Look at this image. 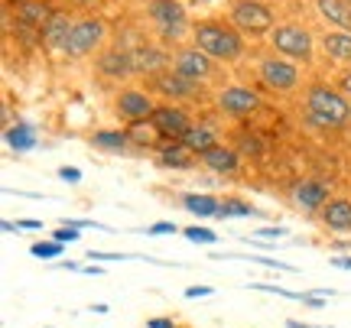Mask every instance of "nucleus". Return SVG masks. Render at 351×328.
Returning a JSON list of instances; mask_svg holds the SVG:
<instances>
[{"label": "nucleus", "instance_id": "20e7f679", "mask_svg": "<svg viewBox=\"0 0 351 328\" xmlns=\"http://www.w3.org/2000/svg\"><path fill=\"white\" fill-rule=\"evenodd\" d=\"M270 46L274 52H280V59H289V62L309 65L315 55L313 33L300 23H276V29L270 33Z\"/></svg>", "mask_w": 351, "mask_h": 328}, {"label": "nucleus", "instance_id": "a19ab883", "mask_svg": "<svg viewBox=\"0 0 351 328\" xmlns=\"http://www.w3.org/2000/svg\"><path fill=\"white\" fill-rule=\"evenodd\" d=\"M16 225H20V227H29V231H36V227H43L39 221H16Z\"/></svg>", "mask_w": 351, "mask_h": 328}, {"label": "nucleus", "instance_id": "bb28decb", "mask_svg": "<svg viewBox=\"0 0 351 328\" xmlns=\"http://www.w3.org/2000/svg\"><path fill=\"white\" fill-rule=\"evenodd\" d=\"M127 137H130V143H137V147H153L160 134H156V127L150 121H137V124L127 127Z\"/></svg>", "mask_w": 351, "mask_h": 328}, {"label": "nucleus", "instance_id": "f257e3e1", "mask_svg": "<svg viewBox=\"0 0 351 328\" xmlns=\"http://www.w3.org/2000/svg\"><path fill=\"white\" fill-rule=\"evenodd\" d=\"M192 42L215 62H238L244 55V36L225 20H202L192 26Z\"/></svg>", "mask_w": 351, "mask_h": 328}, {"label": "nucleus", "instance_id": "2eb2a0df", "mask_svg": "<svg viewBox=\"0 0 351 328\" xmlns=\"http://www.w3.org/2000/svg\"><path fill=\"white\" fill-rule=\"evenodd\" d=\"M72 29H75V23H72V16L62 10L52 13V20L46 23V29H43V46L52 52H65V46H69V36H72Z\"/></svg>", "mask_w": 351, "mask_h": 328}, {"label": "nucleus", "instance_id": "f3484780", "mask_svg": "<svg viewBox=\"0 0 351 328\" xmlns=\"http://www.w3.org/2000/svg\"><path fill=\"white\" fill-rule=\"evenodd\" d=\"M98 68H101V75H104V78L134 75V65H130V52H124V49H108V52H101Z\"/></svg>", "mask_w": 351, "mask_h": 328}, {"label": "nucleus", "instance_id": "39448f33", "mask_svg": "<svg viewBox=\"0 0 351 328\" xmlns=\"http://www.w3.org/2000/svg\"><path fill=\"white\" fill-rule=\"evenodd\" d=\"M104 39H108V23H104L101 16H85V20H78L75 29H72L69 46H65V55L85 59V55H91V52H98L101 46H104Z\"/></svg>", "mask_w": 351, "mask_h": 328}, {"label": "nucleus", "instance_id": "c756f323", "mask_svg": "<svg viewBox=\"0 0 351 328\" xmlns=\"http://www.w3.org/2000/svg\"><path fill=\"white\" fill-rule=\"evenodd\" d=\"M182 234H186L192 244H215V240H218V234H215V231H208V227H199V225L186 227Z\"/></svg>", "mask_w": 351, "mask_h": 328}, {"label": "nucleus", "instance_id": "393cba45", "mask_svg": "<svg viewBox=\"0 0 351 328\" xmlns=\"http://www.w3.org/2000/svg\"><path fill=\"white\" fill-rule=\"evenodd\" d=\"M91 143L98 147V150H111V153H121L130 143V137H127V130H98L95 137H91Z\"/></svg>", "mask_w": 351, "mask_h": 328}, {"label": "nucleus", "instance_id": "2f4dec72", "mask_svg": "<svg viewBox=\"0 0 351 328\" xmlns=\"http://www.w3.org/2000/svg\"><path fill=\"white\" fill-rule=\"evenodd\" d=\"M147 234H153V238H160V234H176V225L173 221H156V225L147 227Z\"/></svg>", "mask_w": 351, "mask_h": 328}, {"label": "nucleus", "instance_id": "5701e85b", "mask_svg": "<svg viewBox=\"0 0 351 328\" xmlns=\"http://www.w3.org/2000/svg\"><path fill=\"white\" fill-rule=\"evenodd\" d=\"M182 208L192 212V215H199V218H212L221 212V202H218L215 195H199V192H192V195H182Z\"/></svg>", "mask_w": 351, "mask_h": 328}, {"label": "nucleus", "instance_id": "412c9836", "mask_svg": "<svg viewBox=\"0 0 351 328\" xmlns=\"http://www.w3.org/2000/svg\"><path fill=\"white\" fill-rule=\"evenodd\" d=\"M322 221L332 231H351V202L348 199H332L322 208Z\"/></svg>", "mask_w": 351, "mask_h": 328}, {"label": "nucleus", "instance_id": "7ed1b4c3", "mask_svg": "<svg viewBox=\"0 0 351 328\" xmlns=\"http://www.w3.org/2000/svg\"><path fill=\"white\" fill-rule=\"evenodd\" d=\"M231 26L241 36H270L276 29V16L263 0H231Z\"/></svg>", "mask_w": 351, "mask_h": 328}, {"label": "nucleus", "instance_id": "7c9ffc66", "mask_svg": "<svg viewBox=\"0 0 351 328\" xmlns=\"http://www.w3.org/2000/svg\"><path fill=\"white\" fill-rule=\"evenodd\" d=\"M52 240H59V244H75V240H78V227L62 225L56 234H52Z\"/></svg>", "mask_w": 351, "mask_h": 328}, {"label": "nucleus", "instance_id": "0eeeda50", "mask_svg": "<svg viewBox=\"0 0 351 328\" xmlns=\"http://www.w3.org/2000/svg\"><path fill=\"white\" fill-rule=\"evenodd\" d=\"M173 72H179L189 81H208L215 75V59H208L199 46H186V49L176 52Z\"/></svg>", "mask_w": 351, "mask_h": 328}, {"label": "nucleus", "instance_id": "ea45409f", "mask_svg": "<svg viewBox=\"0 0 351 328\" xmlns=\"http://www.w3.org/2000/svg\"><path fill=\"white\" fill-rule=\"evenodd\" d=\"M335 266H341V270H351V257H339V260H335Z\"/></svg>", "mask_w": 351, "mask_h": 328}, {"label": "nucleus", "instance_id": "6ab92c4d", "mask_svg": "<svg viewBox=\"0 0 351 328\" xmlns=\"http://www.w3.org/2000/svg\"><path fill=\"white\" fill-rule=\"evenodd\" d=\"M315 7L332 26L351 33V0H315Z\"/></svg>", "mask_w": 351, "mask_h": 328}, {"label": "nucleus", "instance_id": "dca6fc26", "mask_svg": "<svg viewBox=\"0 0 351 328\" xmlns=\"http://www.w3.org/2000/svg\"><path fill=\"white\" fill-rule=\"evenodd\" d=\"M130 65L134 72H147V75H160L166 65H169V55L156 46H140V49L130 52Z\"/></svg>", "mask_w": 351, "mask_h": 328}, {"label": "nucleus", "instance_id": "c9c22d12", "mask_svg": "<svg viewBox=\"0 0 351 328\" xmlns=\"http://www.w3.org/2000/svg\"><path fill=\"white\" fill-rule=\"evenodd\" d=\"M88 257H91V260H127L124 253H104V251H91Z\"/></svg>", "mask_w": 351, "mask_h": 328}, {"label": "nucleus", "instance_id": "f704fd0d", "mask_svg": "<svg viewBox=\"0 0 351 328\" xmlns=\"http://www.w3.org/2000/svg\"><path fill=\"white\" fill-rule=\"evenodd\" d=\"M339 91L345 94V98H351V68H345L339 75Z\"/></svg>", "mask_w": 351, "mask_h": 328}, {"label": "nucleus", "instance_id": "f8f14e48", "mask_svg": "<svg viewBox=\"0 0 351 328\" xmlns=\"http://www.w3.org/2000/svg\"><path fill=\"white\" fill-rule=\"evenodd\" d=\"M52 13L56 10H52L46 0H23V3H16V23L23 26V29H29V33L43 36L46 23L52 20Z\"/></svg>", "mask_w": 351, "mask_h": 328}, {"label": "nucleus", "instance_id": "b1692460", "mask_svg": "<svg viewBox=\"0 0 351 328\" xmlns=\"http://www.w3.org/2000/svg\"><path fill=\"white\" fill-rule=\"evenodd\" d=\"M160 163L173 166V169H189V166H192V153H189L179 140H169V143L160 147Z\"/></svg>", "mask_w": 351, "mask_h": 328}, {"label": "nucleus", "instance_id": "9b49d317", "mask_svg": "<svg viewBox=\"0 0 351 328\" xmlns=\"http://www.w3.org/2000/svg\"><path fill=\"white\" fill-rule=\"evenodd\" d=\"M215 101H218V111H221V114H231V117H244V114H254L257 108H261L257 91L241 88V85L218 91V98H215Z\"/></svg>", "mask_w": 351, "mask_h": 328}, {"label": "nucleus", "instance_id": "4be33fe9", "mask_svg": "<svg viewBox=\"0 0 351 328\" xmlns=\"http://www.w3.org/2000/svg\"><path fill=\"white\" fill-rule=\"evenodd\" d=\"M238 150H231V147H215V150H208L205 156H202V163L208 166V169H215V173H234L238 169Z\"/></svg>", "mask_w": 351, "mask_h": 328}, {"label": "nucleus", "instance_id": "58836bf2", "mask_svg": "<svg viewBox=\"0 0 351 328\" xmlns=\"http://www.w3.org/2000/svg\"><path fill=\"white\" fill-rule=\"evenodd\" d=\"M72 3H78V7H98V3H104V0H72Z\"/></svg>", "mask_w": 351, "mask_h": 328}, {"label": "nucleus", "instance_id": "423d86ee", "mask_svg": "<svg viewBox=\"0 0 351 328\" xmlns=\"http://www.w3.org/2000/svg\"><path fill=\"white\" fill-rule=\"evenodd\" d=\"M150 20L166 39H179L186 33V7L179 0H150Z\"/></svg>", "mask_w": 351, "mask_h": 328}, {"label": "nucleus", "instance_id": "4c0bfd02", "mask_svg": "<svg viewBox=\"0 0 351 328\" xmlns=\"http://www.w3.org/2000/svg\"><path fill=\"white\" fill-rule=\"evenodd\" d=\"M147 328H179L173 322V318H150V322H147Z\"/></svg>", "mask_w": 351, "mask_h": 328}, {"label": "nucleus", "instance_id": "a878e982", "mask_svg": "<svg viewBox=\"0 0 351 328\" xmlns=\"http://www.w3.org/2000/svg\"><path fill=\"white\" fill-rule=\"evenodd\" d=\"M7 143H10L16 153H23V150H33L36 147V134H33V127H26V124H13L10 130H7Z\"/></svg>", "mask_w": 351, "mask_h": 328}, {"label": "nucleus", "instance_id": "6e6552de", "mask_svg": "<svg viewBox=\"0 0 351 328\" xmlns=\"http://www.w3.org/2000/svg\"><path fill=\"white\" fill-rule=\"evenodd\" d=\"M261 81L274 91H293L300 85V68L289 59H263L261 62Z\"/></svg>", "mask_w": 351, "mask_h": 328}, {"label": "nucleus", "instance_id": "473e14b6", "mask_svg": "<svg viewBox=\"0 0 351 328\" xmlns=\"http://www.w3.org/2000/svg\"><path fill=\"white\" fill-rule=\"evenodd\" d=\"M261 240H276V238H283L287 234V227H261V231H254Z\"/></svg>", "mask_w": 351, "mask_h": 328}, {"label": "nucleus", "instance_id": "a211bd4d", "mask_svg": "<svg viewBox=\"0 0 351 328\" xmlns=\"http://www.w3.org/2000/svg\"><path fill=\"white\" fill-rule=\"evenodd\" d=\"M322 49H326V55L332 62L351 65V33H345V29L326 33V36H322Z\"/></svg>", "mask_w": 351, "mask_h": 328}, {"label": "nucleus", "instance_id": "e433bc0d", "mask_svg": "<svg viewBox=\"0 0 351 328\" xmlns=\"http://www.w3.org/2000/svg\"><path fill=\"white\" fill-rule=\"evenodd\" d=\"M208 292H212V286H189L186 299H199V296H208Z\"/></svg>", "mask_w": 351, "mask_h": 328}, {"label": "nucleus", "instance_id": "4468645a", "mask_svg": "<svg viewBox=\"0 0 351 328\" xmlns=\"http://www.w3.org/2000/svg\"><path fill=\"white\" fill-rule=\"evenodd\" d=\"M293 202L300 205L302 212H319V208H326L332 202L328 199V186L322 179H306V182H300L293 189Z\"/></svg>", "mask_w": 351, "mask_h": 328}, {"label": "nucleus", "instance_id": "ddd939ff", "mask_svg": "<svg viewBox=\"0 0 351 328\" xmlns=\"http://www.w3.org/2000/svg\"><path fill=\"white\" fill-rule=\"evenodd\" d=\"M153 91H160L163 98H195L199 94V81H189L182 78L179 72H160V75H153Z\"/></svg>", "mask_w": 351, "mask_h": 328}, {"label": "nucleus", "instance_id": "1a4fd4ad", "mask_svg": "<svg viewBox=\"0 0 351 328\" xmlns=\"http://www.w3.org/2000/svg\"><path fill=\"white\" fill-rule=\"evenodd\" d=\"M150 124L156 127V134L166 140H182L189 134V117L182 108H176V104H156V111H153Z\"/></svg>", "mask_w": 351, "mask_h": 328}, {"label": "nucleus", "instance_id": "9d476101", "mask_svg": "<svg viewBox=\"0 0 351 328\" xmlns=\"http://www.w3.org/2000/svg\"><path fill=\"white\" fill-rule=\"evenodd\" d=\"M114 108H117V114L127 117L130 124H137V121H150L153 111H156L153 98L147 94V91H140V88L121 91V94H117V101H114Z\"/></svg>", "mask_w": 351, "mask_h": 328}, {"label": "nucleus", "instance_id": "72a5a7b5", "mask_svg": "<svg viewBox=\"0 0 351 328\" xmlns=\"http://www.w3.org/2000/svg\"><path fill=\"white\" fill-rule=\"evenodd\" d=\"M59 176H62L65 182H72V186H75V182H82V169H75V166H62V169H59Z\"/></svg>", "mask_w": 351, "mask_h": 328}, {"label": "nucleus", "instance_id": "f03ea898", "mask_svg": "<svg viewBox=\"0 0 351 328\" xmlns=\"http://www.w3.org/2000/svg\"><path fill=\"white\" fill-rule=\"evenodd\" d=\"M306 111L315 124L322 127H341L351 121V104L339 88H328V85H313L306 91Z\"/></svg>", "mask_w": 351, "mask_h": 328}, {"label": "nucleus", "instance_id": "aec40b11", "mask_svg": "<svg viewBox=\"0 0 351 328\" xmlns=\"http://www.w3.org/2000/svg\"><path fill=\"white\" fill-rule=\"evenodd\" d=\"M179 143H182L189 153H199V156H205L208 150H215V147H218V137H215L212 127L192 124V127H189V134L179 140Z\"/></svg>", "mask_w": 351, "mask_h": 328}, {"label": "nucleus", "instance_id": "cd10ccee", "mask_svg": "<svg viewBox=\"0 0 351 328\" xmlns=\"http://www.w3.org/2000/svg\"><path fill=\"white\" fill-rule=\"evenodd\" d=\"M247 215H254V208L247 202H241V199H225L221 212H218V218H247Z\"/></svg>", "mask_w": 351, "mask_h": 328}, {"label": "nucleus", "instance_id": "c85d7f7f", "mask_svg": "<svg viewBox=\"0 0 351 328\" xmlns=\"http://www.w3.org/2000/svg\"><path fill=\"white\" fill-rule=\"evenodd\" d=\"M33 257H43V260H56V257H62V244L59 240H36L33 247H29Z\"/></svg>", "mask_w": 351, "mask_h": 328}, {"label": "nucleus", "instance_id": "79ce46f5", "mask_svg": "<svg viewBox=\"0 0 351 328\" xmlns=\"http://www.w3.org/2000/svg\"><path fill=\"white\" fill-rule=\"evenodd\" d=\"M289 328H326V325H306V322H289Z\"/></svg>", "mask_w": 351, "mask_h": 328}]
</instances>
